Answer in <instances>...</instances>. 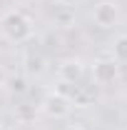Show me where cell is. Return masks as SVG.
Listing matches in <instances>:
<instances>
[{
	"mask_svg": "<svg viewBox=\"0 0 127 130\" xmlns=\"http://www.w3.org/2000/svg\"><path fill=\"white\" fill-rule=\"evenodd\" d=\"M67 10H72V8H62V13H57V15H55V20H57V23H62V25L72 23V15H70Z\"/></svg>",
	"mask_w": 127,
	"mask_h": 130,
	"instance_id": "obj_9",
	"label": "cell"
},
{
	"mask_svg": "<svg viewBox=\"0 0 127 130\" xmlns=\"http://www.w3.org/2000/svg\"><path fill=\"white\" fill-rule=\"evenodd\" d=\"M82 75H85V63L80 58H65L62 63L57 65V78H60V83L75 85V83H80Z\"/></svg>",
	"mask_w": 127,
	"mask_h": 130,
	"instance_id": "obj_5",
	"label": "cell"
},
{
	"mask_svg": "<svg viewBox=\"0 0 127 130\" xmlns=\"http://www.w3.org/2000/svg\"><path fill=\"white\" fill-rule=\"evenodd\" d=\"M92 20H95L97 28L107 30L112 25H117V20H120V8H117L112 0H102V3H97L95 8H92Z\"/></svg>",
	"mask_w": 127,
	"mask_h": 130,
	"instance_id": "obj_4",
	"label": "cell"
},
{
	"mask_svg": "<svg viewBox=\"0 0 127 130\" xmlns=\"http://www.w3.org/2000/svg\"><path fill=\"white\" fill-rule=\"evenodd\" d=\"M120 78V63H115L112 58H102V60H95L92 65V80L97 85H112Z\"/></svg>",
	"mask_w": 127,
	"mask_h": 130,
	"instance_id": "obj_3",
	"label": "cell"
},
{
	"mask_svg": "<svg viewBox=\"0 0 127 130\" xmlns=\"http://www.w3.org/2000/svg\"><path fill=\"white\" fill-rule=\"evenodd\" d=\"M112 60L120 65L127 63V35H117L112 43Z\"/></svg>",
	"mask_w": 127,
	"mask_h": 130,
	"instance_id": "obj_7",
	"label": "cell"
},
{
	"mask_svg": "<svg viewBox=\"0 0 127 130\" xmlns=\"http://www.w3.org/2000/svg\"><path fill=\"white\" fill-rule=\"evenodd\" d=\"M45 70H48V63H45L43 55H35V53H28V55H25V73H28L30 78L45 75Z\"/></svg>",
	"mask_w": 127,
	"mask_h": 130,
	"instance_id": "obj_6",
	"label": "cell"
},
{
	"mask_svg": "<svg viewBox=\"0 0 127 130\" xmlns=\"http://www.w3.org/2000/svg\"><path fill=\"white\" fill-rule=\"evenodd\" d=\"M17 120H23V123H28V120H30V118H35V113H28V110H25V108H17Z\"/></svg>",
	"mask_w": 127,
	"mask_h": 130,
	"instance_id": "obj_10",
	"label": "cell"
},
{
	"mask_svg": "<svg viewBox=\"0 0 127 130\" xmlns=\"http://www.w3.org/2000/svg\"><path fill=\"white\" fill-rule=\"evenodd\" d=\"M0 35L8 43H28L32 38V20L23 10H8L0 18Z\"/></svg>",
	"mask_w": 127,
	"mask_h": 130,
	"instance_id": "obj_1",
	"label": "cell"
},
{
	"mask_svg": "<svg viewBox=\"0 0 127 130\" xmlns=\"http://www.w3.org/2000/svg\"><path fill=\"white\" fill-rule=\"evenodd\" d=\"M55 3H57L60 8H75V5H77L80 0H55Z\"/></svg>",
	"mask_w": 127,
	"mask_h": 130,
	"instance_id": "obj_11",
	"label": "cell"
},
{
	"mask_svg": "<svg viewBox=\"0 0 127 130\" xmlns=\"http://www.w3.org/2000/svg\"><path fill=\"white\" fill-rule=\"evenodd\" d=\"M0 130H10V128H8V125H5V123H0Z\"/></svg>",
	"mask_w": 127,
	"mask_h": 130,
	"instance_id": "obj_14",
	"label": "cell"
},
{
	"mask_svg": "<svg viewBox=\"0 0 127 130\" xmlns=\"http://www.w3.org/2000/svg\"><path fill=\"white\" fill-rule=\"evenodd\" d=\"M8 85V73H5V68L0 65V88H5Z\"/></svg>",
	"mask_w": 127,
	"mask_h": 130,
	"instance_id": "obj_12",
	"label": "cell"
},
{
	"mask_svg": "<svg viewBox=\"0 0 127 130\" xmlns=\"http://www.w3.org/2000/svg\"><path fill=\"white\" fill-rule=\"evenodd\" d=\"M65 130H85V128H80V125H70V128H65Z\"/></svg>",
	"mask_w": 127,
	"mask_h": 130,
	"instance_id": "obj_13",
	"label": "cell"
},
{
	"mask_svg": "<svg viewBox=\"0 0 127 130\" xmlns=\"http://www.w3.org/2000/svg\"><path fill=\"white\" fill-rule=\"evenodd\" d=\"M10 90L13 93H25V80L23 78H13L10 80Z\"/></svg>",
	"mask_w": 127,
	"mask_h": 130,
	"instance_id": "obj_8",
	"label": "cell"
},
{
	"mask_svg": "<svg viewBox=\"0 0 127 130\" xmlns=\"http://www.w3.org/2000/svg\"><path fill=\"white\" fill-rule=\"evenodd\" d=\"M40 113L52 118V120H62L67 115L72 113V103H70V98L62 95V93H48V95L43 98V103H40Z\"/></svg>",
	"mask_w": 127,
	"mask_h": 130,
	"instance_id": "obj_2",
	"label": "cell"
}]
</instances>
